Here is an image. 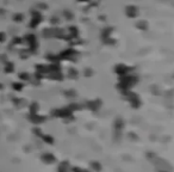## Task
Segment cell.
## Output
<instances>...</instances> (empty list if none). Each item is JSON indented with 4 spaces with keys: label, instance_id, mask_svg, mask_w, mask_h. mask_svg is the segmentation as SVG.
I'll list each match as a JSON object with an SVG mask.
<instances>
[{
    "label": "cell",
    "instance_id": "1",
    "mask_svg": "<svg viewBox=\"0 0 174 172\" xmlns=\"http://www.w3.org/2000/svg\"><path fill=\"white\" fill-rule=\"evenodd\" d=\"M42 159H43L45 162H53V161H55V157L51 155V154H49V153L44 154V155L42 157Z\"/></svg>",
    "mask_w": 174,
    "mask_h": 172
},
{
    "label": "cell",
    "instance_id": "2",
    "mask_svg": "<svg viewBox=\"0 0 174 172\" xmlns=\"http://www.w3.org/2000/svg\"><path fill=\"white\" fill-rule=\"evenodd\" d=\"M68 164H67V161H63L61 165H60V167H58V172H68Z\"/></svg>",
    "mask_w": 174,
    "mask_h": 172
},
{
    "label": "cell",
    "instance_id": "3",
    "mask_svg": "<svg viewBox=\"0 0 174 172\" xmlns=\"http://www.w3.org/2000/svg\"><path fill=\"white\" fill-rule=\"evenodd\" d=\"M91 165H92V166H93V168H94V170H96V171H100V170H102V166H100V164H99V162H98V164H97V162H96V161H93V162H92V164H91Z\"/></svg>",
    "mask_w": 174,
    "mask_h": 172
},
{
    "label": "cell",
    "instance_id": "4",
    "mask_svg": "<svg viewBox=\"0 0 174 172\" xmlns=\"http://www.w3.org/2000/svg\"><path fill=\"white\" fill-rule=\"evenodd\" d=\"M74 172H88V171H86V170H82V168H77V167H74L73 168Z\"/></svg>",
    "mask_w": 174,
    "mask_h": 172
},
{
    "label": "cell",
    "instance_id": "5",
    "mask_svg": "<svg viewBox=\"0 0 174 172\" xmlns=\"http://www.w3.org/2000/svg\"><path fill=\"white\" fill-rule=\"evenodd\" d=\"M161 172H166V171H161Z\"/></svg>",
    "mask_w": 174,
    "mask_h": 172
}]
</instances>
